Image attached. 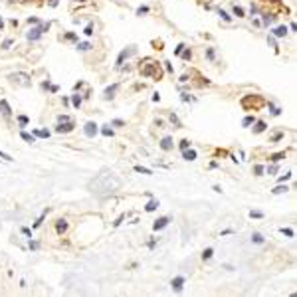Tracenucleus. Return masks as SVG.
Instances as JSON below:
<instances>
[{"instance_id": "nucleus-35", "label": "nucleus", "mask_w": 297, "mask_h": 297, "mask_svg": "<svg viewBox=\"0 0 297 297\" xmlns=\"http://www.w3.org/2000/svg\"><path fill=\"white\" fill-rule=\"evenodd\" d=\"M234 14H236L238 18H242V16H244V8H240V6H234Z\"/></svg>"}, {"instance_id": "nucleus-10", "label": "nucleus", "mask_w": 297, "mask_h": 297, "mask_svg": "<svg viewBox=\"0 0 297 297\" xmlns=\"http://www.w3.org/2000/svg\"><path fill=\"white\" fill-rule=\"evenodd\" d=\"M171 285H172V289L174 291H180L182 289V285H184V277H174L171 281Z\"/></svg>"}, {"instance_id": "nucleus-50", "label": "nucleus", "mask_w": 297, "mask_h": 297, "mask_svg": "<svg viewBox=\"0 0 297 297\" xmlns=\"http://www.w3.org/2000/svg\"><path fill=\"white\" fill-rule=\"evenodd\" d=\"M113 125H115V127H123V125H125V121H121V119H115V121H113Z\"/></svg>"}, {"instance_id": "nucleus-19", "label": "nucleus", "mask_w": 297, "mask_h": 297, "mask_svg": "<svg viewBox=\"0 0 297 297\" xmlns=\"http://www.w3.org/2000/svg\"><path fill=\"white\" fill-rule=\"evenodd\" d=\"M264 131H265V123H264V121H257L256 127H254V133L257 135V133H264Z\"/></svg>"}, {"instance_id": "nucleus-6", "label": "nucleus", "mask_w": 297, "mask_h": 297, "mask_svg": "<svg viewBox=\"0 0 297 297\" xmlns=\"http://www.w3.org/2000/svg\"><path fill=\"white\" fill-rule=\"evenodd\" d=\"M168 222H171V218H168V216H163V218H158V220H157V222H155V224H152V230H163V228H166V226H168Z\"/></svg>"}, {"instance_id": "nucleus-12", "label": "nucleus", "mask_w": 297, "mask_h": 297, "mask_svg": "<svg viewBox=\"0 0 297 297\" xmlns=\"http://www.w3.org/2000/svg\"><path fill=\"white\" fill-rule=\"evenodd\" d=\"M160 149L163 151H171L172 149V137H165L163 141H160Z\"/></svg>"}, {"instance_id": "nucleus-22", "label": "nucleus", "mask_w": 297, "mask_h": 297, "mask_svg": "<svg viewBox=\"0 0 297 297\" xmlns=\"http://www.w3.org/2000/svg\"><path fill=\"white\" fill-rule=\"evenodd\" d=\"M287 190H289L287 186L279 184V186H275V188H273V190H271V192H273V194H283V192H287Z\"/></svg>"}, {"instance_id": "nucleus-40", "label": "nucleus", "mask_w": 297, "mask_h": 297, "mask_svg": "<svg viewBox=\"0 0 297 297\" xmlns=\"http://www.w3.org/2000/svg\"><path fill=\"white\" fill-rule=\"evenodd\" d=\"M277 171H279V166H277V165H271L270 168H267V174H275Z\"/></svg>"}, {"instance_id": "nucleus-37", "label": "nucleus", "mask_w": 297, "mask_h": 297, "mask_svg": "<svg viewBox=\"0 0 297 297\" xmlns=\"http://www.w3.org/2000/svg\"><path fill=\"white\" fill-rule=\"evenodd\" d=\"M267 42H270V46L273 48L275 52H279V48H277V44H275V40H273V36H270V38H267Z\"/></svg>"}, {"instance_id": "nucleus-34", "label": "nucleus", "mask_w": 297, "mask_h": 297, "mask_svg": "<svg viewBox=\"0 0 297 297\" xmlns=\"http://www.w3.org/2000/svg\"><path fill=\"white\" fill-rule=\"evenodd\" d=\"M149 12V6H139L137 8V16H143V14Z\"/></svg>"}, {"instance_id": "nucleus-42", "label": "nucleus", "mask_w": 297, "mask_h": 297, "mask_svg": "<svg viewBox=\"0 0 297 297\" xmlns=\"http://www.w3.org/2000/svg\"><path fill=\"white\" fill-rule=\"evenodd\" d=\"M264 171H265V168H264L262 165H256V166H254V172H256V174H262Z\"/></svg>"}, {"instance_id": "nucleus-21", "label": "nucleus", "mask_w": 297, "mask_h": 297, "mask_svg": "<svg viewBox=\"0 0 297 297\" xmlns=\"http://www.w3.org/2000/svg\"><path fill=\"white\" fill-rule=\"evenodd\" d=\"M72 105L75 107V109L81 107V97H79V95H72Z\"/></svg>"}, {"instance_id": "nucleus-28", "label": "nucleus", "mask_w": 297, "mask_h": 297, "mask_svg": "<svg viewBox=\"0 0 297 297\" xmlns=\"http://www.w3.org/2000/svg\"><path fill=\"white\" fill-rule=\"evenodd\" d=\"M254 121H256V119L251 117V115H248V117H244V121H242V125H244V127H250L251 123H254Z\"/></svg>"}, {"instance_id": "nucleus-14", "label": "nucleus", "mask_w": 297, "mask_h": 297, "mask_svg": "<svg viewBox=\"0 0 297 297\" xmlns=\"http://www.w3.org/2000/svg\"><path fill=\"white\" fill-rule=\"evenodd\" d=\"M32 135H34V137L48 139V137H50V131H48V129H34V131H32Z\"/></svg>"}, {"instance_id": "nucleus-20", "label": "nucleus", "mask_w": 297, "mask_h": 297, "mask_svg": "<svg viewBox=\"0 0 297 297\" xmlns=\"http://www.w3.org/2000/svg\"><path fill=\"white\" fill-rule=\"evenodd\" d=\"M91 44H89V42H79V44H77V50H81V52H87V50H91Z\"/></svg>"}, {"instance_id": "nucleus-38", "label": "nucleus", "mask_w": 297, "mask_h": 297, "mask_svg": "<svg viewBox=\"0 0 297 297\" xmlns=\"http://www.w3.org/2000/svg\"><path fill=\"white\" fill-rule=\"evenodd\" d=\"M270 111H271V115H275V117H277V115L281 113V109H279V107H275V105H270Z\"/></svg>"}, {"instance_id": "nucleus-54", "label": "nucleus", "mask_w": 297, "mask_h": 297, "mask_svg": "<svg viewBox=\"0 0 297 297\" xmlns=\"http://www.w3.org/2000/svg\"><path fill=\"white\" fill-rule=\"evenodd\" d=\"M28 24H40L38 18H28Z\"/></svg>"}, {"instance_id": "nucleus-4", "label": "nucleus", "mask_w": 297, "mask_h": 297, "mask_svg": "<svg viewBox=\"0 0 297 297\" xmlns=\"http://www.w3.org/2000/svg\"><path fill=\"white\" fill-rule=\"evenodd\" d=\"M42 34H44V30H42V24H38L36 28H32V30L26 34V38H28V40H32V42H36V40H40V36H42Z\"/></svg>"}, {"instance_id": "nucleus-1", "label": "nucleus", "mask_w": 297, "mask_h": 297, "mask_svg": "<svg viewBox=\"0 0 297 297\" xmlns=\"http://www.w3.org/2000/svg\"><path fill=\"white\" fill-rule=\"evenodd\" d=\"M87 188H89L95 196H107V194L117 192L119 188H121V180H119L115 174H111V172H103V174H99V176L93 178Z\"/></svg>"}, {"instance_id": "nucleus-59", "label": "nucleus", "mask_w": 297, "mask_h": 297, "mask_svg": "<svg viewBox=\"0 0 297 297\" xmlns=\"http://www.w3.org/2000/svg\"><path fill=\"white\" fill-rule=\"evenodd\" d=\"M2 28H4V20L0 18V30H2Z\"/></svg>"}, {"instance_id": "nucleus-55", "label": "nucleus", "mask_w": 297, "mask_h": 297, "mask_svg": "<svg viewBox=\"0 0 297 297\" xmlns=\"http://www.w3.org/2000/svg\"><path fill=\"white\" fill-rule=\"evenodd\" d=\"M165 67H166V72H168V73H172V66L168 64V61H165Z\"/></svg>"}, {"instance_id": "nucleus-52", "label": "nucleus", "mask_w": 297, "mask_h": 297, "mask_svg": "<svg viewBox=\"0 0 297 297\" xmlns=\"http://www.w3.org/2000/svg\"><path fill=\"white\" fill-rule=\"evenodd\" d=\"M58 121H59V123H64V121H69V117H67V115H59Z\"/></svg>"}, {"instance_id": "nucleus-27", "label": "nucleus", "mask_w": 297, "mask_h": 297, "mask_svg": "<svg viewBox=\"0 0 297 297\" xmlns=\"http://www.w3.org/2000/svg\"><path fill=\"white\" fill-rule=\"evenodd\" d=\"M218 14L222 16V20H226V22H232V16L226 12V10H218Z\"/></svg>"}, {"instance_id": "nucleus-8", "label": "nucleus", "mask_w": 297, "mask_h": 297, "mask_svg": "<svg viewBox=\"0 0 297 297\" xmlns=\"http://www.w3.org/2000/svg\"><path fill=\"white\" fill-rule=\"evenodd\" d=\"M0 111H2L4 117H10V115H12V109H10V105H8L6 99H0Z\"/></svg>"}, {"instance_id": "nucleus-31", "label": "nucleus", "mask_w": 297, "mask_h": 297, "mask_svg": "<svg viewBox=\"0 0 297 297\" xmlns=\"http://www.w3.org/2000/svg\"><path fill=\"white\" fill-rule=\"evenodd\" d=\"M281 158H285V152H275V155H271V160H273V163L281 160Z\"/></svg>"}, {"instance_id": "nucleus-60", "label": "nucleus", "mask_w": 297, "mask_h": 297, "mask_svg": "<svg viewBox=\"0 0 297 297\" xmlns=\"http://www.w3.org/2000/svg\"><path fill=\"white\" fill-rule=\"evenodd\" d=\"M75 2H79V0H75Z\"/></svg>"}, {"instance_id": "nucleus-49", "label": "nucleus", "mask_w": 297, "mask_h": 297, "mask_svg": "<svg viewBox=\"0 0 297 297\" xmlns=\"http://www.w3.org/2000/svg\"><path fill=\"white\" fill-rule=\"evenodd\" d=\"M171 121H172V123H174L176 127H180V121H178V117H176V115H171Z\"/></svg>"}, {"instance_id": "nucleus-24", "label": "nucleus", "mask_w": 297, "mask_h": 297, "mask_svg": "<svg viewBox=\"0 0 297 297\" xmlns=\"http://www.w3.org/2000/svg\"><path fill=\"white\" fill-rule=\"evenodd\" d=\"M135 172H141V174H152L151 168H145V166H135Z\"/></svg>"}, {"instance_id": "nucleus-3", "label": "nucleus", "mask_w": 297, "mask_h": 297, "mask_svg": "<svg viewBox=\"0 0 297 297\" xmlns=\"http://www.w3.org/2000/svg\"><path fill=\"white\" fill-rule=\"evenodd\" d=\"M83 133H85V137L93 139V137H95V135L99 133V129H97V125H95L93 121H87V123H85V127H83Z\"/></svg>"}, {"instance_id": "nucleus-15", "label": "nucleus", "mask_w": 297, "mask_h": 297, "mask_svg": "<svg viewBox=\"0 0 297 297\" xmlns=\"http://www.w3.org/2000/svg\"><path fill=\"white\" fill-rule=\"evenodd\" d=\"M251 242H254V244H264V242H265V238L262 236L259 232H254V234H251Z\"/></svg>"}, {"instance_id": "nucleus-53", "label": "nucleus", "mask_w": 297, "mask_h": 297, "mask_svg": "<svg viewBox=\"0 0 297 297\" xmlns=\"http://www.w3.org/2000/svg\"><path fill=\"white\" fill-rule=\"evenodd\" d=\"M38 248H40L38 242H30V250H38Z\"/></svg>"}, {"instance_id": "nucleus-57", "label": "nucleus", "mask_w": 297, "mask_h": 297, "mask_svg": "<svg viewBox=\"0 0 297 297\" xmlns=\"http://www.w3.org/2000/svg\"><path fill=\"white\" fill-rule=\"evenodd\" d=\"M182 101H192V97H188L186 93H182Z\"/></svg>"}, {"instance_id": "nucleus-16", "label": "nucleus", "mask_w": 297, "mask_h": 297, "mask_svg": "<svg viewBox=\"0 0 297 297\" xmlns=\"http://www.w3.org/2000/svg\"><path fill=\"white\" fill-rule=\"evenodd\" d=\"M20 137L24 139L26 143H30V145H32V143H36V137H34V135H30V133H26V131H22V133H20Z\"/></svg>"}, {"instance_id": "nucleus-45", "label": "nucleus", "mask_w": 297, "mask_h": 297, "mask_svg": "<svg viewBox=\"0 0 297 297\" xmlns=\"http://www.w3.org/2000/svg\"><path fill=\"white\" fill-rule=\"evenodd\" d=\"M0 158H4V160H8V163H10V160H14L10 155H6V152H2V151H0Z\"/></svg>"}, {"instance_id": "nucleus-5", "label": "nucleus", "mask_w": 297, "mask_h": 297, "mask_svg": "<svg viewBox=\"0 0 297 297\" xmlns=\"http://www.w3.org/2000/svg\"><path fill=\"white\" fill-rule=\"evenodd\" d=\"M73 131V121L69 119V121H64V123H58V127H56V133H69Z\"/></svg>"}, {"instance_id": "nucleus-41", "label": "nucleus", "mask_w": 297, "mask_h": 297, "mask_svg": "<svg viewBox=\"0 0 297 297\" xmlns=\"http://www.w3.org/2000/svg\"><path fill=\"white\" fill-rule=\"evenodd\" d=\"M291 176H293V172H287V174H283V176H279V182H285V180H289Z\"/></svg>"}, {"instance_id": "nucleus-11", "label": "nucleus", "mask_w": 297, "mask_h": 297, "mask_svg": "<svg viewBox=\"0 0 297 297\" xmlns=\"http://www.w3.org/2000/svg\"><path fill=\"white\" fill-rule=\"evenodd\" d=\"M271 34H273L275 38H285V36H287V26H277Z\"/></svg>"}, {"instance_id": "nucleus-43", "label": "nucleus", "mask_w": 297, "mask_h": 297, "mask_svg": "<svg viewBox=\"0 0 297 297\" xmlns=\"http://www.w3.org/2000/svg\"><path fill=\"white\" fill-rule=\"evenodd\" d=\"M250 218H264V212H250Z\"/></svg>"}, {"instance_id": "nucleus-47", "label": "nucleus", "mask_w": 297, "mask_h": 297, "mask_svg": "<svg viewBox=\"0 0 297 297\" xmlns=\"http://www.w3.org/2000/svg\"><path fill=\"white\" fill-rule=\"evenodd\" d=\"M264 16V26H270V22H271V18L267 16V14H262Z\"/></svg>"}, {"instance_id": "nucleus-51", "label": "nucleus", "mask_w": 297, "mask_h": 297, "mask_svg": "<svg viewBox=\"0 0 297 297\" xmlns=\"http://www.w3.org/2000/svg\"><path fill=\"white\" fill-rule=\"evenodd\" d=\"M22 234H24V236H32V230H30V228H22Z\"/></svg>"}, {"instance_id": "nucleus-33", "label": "nucleus", "mask_w": 297, "mask_h": 297, "mask_svg": "<svg viewBox=\"0 0 297 297\" xmlns=\"http://www.w3.org/2000/svg\"><path fill=\"white\" fill-rule=\"evenodd\" d=\"M18 123H20V127H26V125H28V117H26V115H20V117H18Z\"/></svg>"}, {"instance_id": "nucleus-44", "label": "nucleus", "mask_w": 297, "mask_h": 297, "mask_svg": "<svg viewBox=\"0 0 297 297\" xmlns=\"http://www.w3.org/2000/svg\"><path fill=\"white\" fill-rule=\"evenodd\" d=\"M10 46H12V40H4L2 42V50H8Z\"/></svg>"}, {"instance_id": "nucleus-23", "label": "nucleus", "mask_w": 297, "mask_h": 297, "mask_svg": "<svg viewBox=\"0 0 297 297\" xmlns=\"http://www.w3.org/2000/svg\"><path fill=\"white\" fill-rule=\"evenodd\" d=\"M279 232H281L283 236H287V238H293V236H295V232L291 230V228H279Z\"/></svg>"}, {"instance_id": "nucleus-58", "label": "nucleus", "mask_w": 297, "mask_h": 297, "mask_svg": "<svg viewBox=\"0 0 297 297\" xmlns=\"http://www.w3.org/2000/svg\"><path fill=\"white\" fill-rule=\"evenodd\" d=\"M50 6L56 8V6H58V0H50Z\"/></svg>"}, {"instance_id": "nucleus-17", "label": "nucleus", "mask_w": 297, "mask_h": 297, "mask_svg": "<svg viewBox=\"0 0 297 297\" xmlns=\"http://www.w3.org/2000/svg\"><path fill=\"white\" fill-rule=\"evenodd\" d=\"M182 157H184L186 160H194V158H196V151H192V149L188 151V149H186V151H182Z\"/></svg>"}, {"instance_id": "nucleus-26", "label": "nucleus", "mask_w": 297, "mask_h": 297, "mask_svg": "<svg viewBox=\"0 0 297 297\" xmlns=\"http://www.w3.org/2000/svg\"><path fill=\"white\" fill-rule=\"evenodd\" d=\"M46 214H48V210H44V212H42V216H40L38 220L34 222V228H38V226H42V222H44V218H46Z\"/></svg>"}, {"instance_id": "nucleus-48", "label": "nucleus", "mask_w": 297, "mask_h": 297, "mask_svg": "<svg viewBox=\"0 0 297 297\" xmlns=\"http://www.w3.org/2000/svg\"><path fill=\"white\" fill-rule=\"evenodd\" d=\"M206 56H208V59H214V50L208 48V50H206Z\"/></svg>"}, {"instance_id": "nucleus-56", "label": "nucleus", "mask_w": 297, "mask_h": 297, "mask_svg": "<svg viewBox=\"0 0 297 297\" xmlns=\"http://www.w3.org/2000/svg\"><path fill=\"white\" fill-rule=\"evenodd\" d=\"M121 222H123V216H119L117 220H115V222H113V226H119V224H121Z\"/></svg>"}, {"instance_id": "nucleus-25", "label": "nucleus", "mask_w": 297, "mask_h": 297, "mask_svg": "<svg viewBox=\"0 0 297 297\" xmlns=\"http://www.w3.org/2000/svg\"><path fill=\"white\" fill-rule=\"evenodd\" d=\"M180 56H182V59H190V58H192V52H190V48H184V50L180 52Z\"/></svg>"}, {"instance_id": "nucleus-13", "label": "nucleus", "mask_w": 297, "mask_h": 297, "mask_svg": "<svg viewBox=\"0 0 297 297\" xmlns=\"http://www.w3.org/2000/svg\"><path fill=\"white\" fill-rule=\"evenodd\" d=\"M158 206H160V204H158V200H157V198H151V200H149V204L145 206V210H147V212H155V210L158 208Z\"/></svg>"}, {"instance_id": "nucleus-9", "label": "nucleus", "mask_w": 297, "mask_h": 297, "mask_svg": "<svg viewBox=\"0 0 297 297\" xmlns=\"http://www.w3.org/2000/svg\"><path fill=\"white\" fill-rule=\"evenodd\" d=\"M117 89H119V83H113V85H109L105 91H103V97H105V99L115 97V91H117Z\"/></svg>"}, {"instance_id": "nucleus-30", "label": "nucleus", "mask_w": 297, "mask_h": 297, "mask_svg": "<svg viewBox=\"0 0 297 297\" xmlns=\"http://www.w3.org/2000/svg\"><path fill=\"white\" fill-rule=\"evenodd\" d=\"M212 254H214V250H212V248H206V250L202 251V257H204V259H210Z\"/></svg>"}, {"instance_id": "nucleus-29", "label": "nucleus", "mask_w": 297, "mask_h": 297, "mask_svg": "<svg viewBox=\"0 0 297 297\" xmlns=\"http://www.w3.org/2000/svg\"><path fill=\"white\" fill-rule=\"evenodd\" d=\"M178 147H180V151H186V149L190 147V141H188V139H182V141H180V145H178Z\"/></svg>"}, {"instance_id": "nucleus-18", "label": "nucleus", "mask_w": 297, "mask_h": 297, "mask_svg": "<svg viewBox=\"0 0 297 297\" xmlns=\"http://www.w3.org/2000/svg\"><path fill=\"white\" fill-rule=\"evenodd\" d=\"M56 230H58V234H64V232L67 230L66 220H58V226H56Z\"/></svg>"}, {"instance_id": "nucleus-36", "label": "nucleus", "mask_w": 297, "mask_h": 297, "mask_svg": "<svg viewBox=\"0 0 297 297\" xmlns=\"http://www.w3.org/2000/svg\"><path fill=\"white\" fill-rule=\"evenodd\" d=\"M101 135H105V137H111V135H113V131H111V129H109V127H103V129H101Z\"/></svg>"}, {"instance_id": "nucleus-46", "label": "nucleus", "mask_w": 297, "mask_h": 297, "mask_svg": "<svg viewBox=\"0 0 297 297\" xmlns=\"http://www.w3.org/2000/svg\"><path fill=\"white\" fill-rule=\"evenodd\" d=\"M75 38H77V36H75L73 32H67V34H66V40H69V42H73Z\"/></svg>"}, {"instance_id": "nucleus-7", "label": "nucleus", "mask_w": 297, "mask_h": 297, "mask_svg": "<svg viewBox=\"0 0 297 297\" xmlns=\"http://www.w3.org/2000/svg\"><path fill=\"white\" fill-rule=\"evenodd\" d=\"M135 53V48H129V50H123V52L119 53V58H117V67L123 66V61H125V58H129V56H133Z\"/></svg>"}, {"instance_id": "nucleus-39", "label": "nucleus", "mask_w": 297, "mask_h": 297, "mask_svg": "<svg viewBox=\"0 0 297 297\" xmlns=\"http://www.w3.org/2000/svg\"><path fill=\"white\" fill-rule=\"evenodd\" d=\"M184 44H178V46L176 48H174V56H180V52H182V50H184Z\"/></svg>"}, {"instance_id": "nucleus-2", "label": "nucleus", "mask_w": 297, "mask_h": 297, "mask_svg": "<svg viewBox=\"0 0 297 297\" xmlns=\"http://www.w3.org/2000/svg\"><path fill=\"white\" fill-rule=\"evenodd\" d=\"M141 73H143V75H147V77L160 79V69H158V64H152V61H147L145 66H141Z\"/></svg>"}, {"instance_id": "nucleus-32", "label": "nucleus", "mask_w": 297, "mask_h": 297, "mask_svg": "<svg viewBox=\"0 0 297 297\" xmlns=\"http://www.w3.org/2000/svg\"><path fill=\"white\" fill-rule=\"evenodd\" d=\"M83 34H85V36H91V34H93V22H89V24H87V26H85V30H83Z\"/></svg>"}]
</instances>
